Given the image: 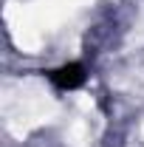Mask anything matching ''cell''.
I'll use <instances>...</instances> for the list:
<instances>
[{"label": "cell", "mask_w": 144, "mask_h": 147, "mask_svg": "<svg viewBox=\"0 0 144 147\" xmlns=\"http://www.w3.org/2000/svg\"><path fill=\"white\" fill-rule=\"evenodd\" d=\"M68 144L71 147H82L85 144V125H73L68 130Z\"/></svg>", "instance_id": "cell-1"}, {"label": "cell", "mask_w": 144, "mask_h": 147, "mask_svg": "<svg viewBox=\"0 0 144 147\" xmlns=\"http://www.w3.org/2000/svg\"><path fill=\"white\" fill-rule=\"evenodd\" d=\"M76 102H79V108H93V99H90V96H85V93H79V99H76Z\"/></svg>", "instance_id": "cell-2"}, {"label": "cell", "mask_w": 144, "mask_h": 147, "mask_svg": "<svg viewBox=\"0 0 144 147\" xmlns=\"http://www.w3.org/2000/svg\"><path fill=\"white\" fill-rule=\"evenodd\" d=\"M141 139H144V122H141Z\"/></svg>", "instance_id": "cell-3"}]
</instances>
